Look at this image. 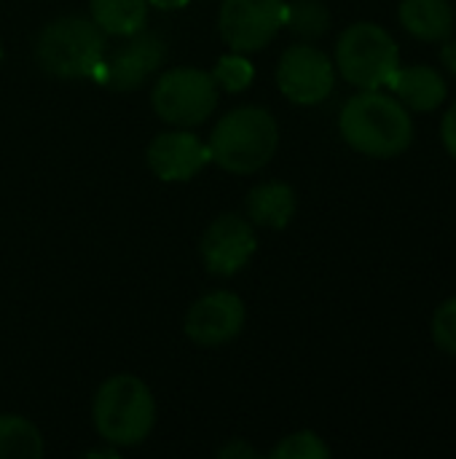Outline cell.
Returning a JSON list of instances; mask_svg holds the SVG:
<instances>
[{"label":"cell","instance_id":"cell-4","mask_svg":"<svg viewBox=\"0 0 456 459\" xmlns=\"http://www.w3.org/2000/svg\"><path fill=\"white\" fill-rule=\"evenodd\" d=\"M105 51V32L86 16H59L48 22L35 40L40 70L65 81L94 75Z\"/></svg>","mask_w":456,"mask_h":459},{"label":"cell","instance_id":"cell-18","mask_svg":"<svg viewBox=\"0 0 456 459\" xmlns=\"http://www.w3.org/2000/svg\"><path fill=\"white\" fill-rule=\"evenodd\" d=\"M285 27L304 40H317L331 27L328 5L323 0H296L285 11Z\"/></svg>","mask_w":456,"mask_h":459},{"label":"cell","instance_id":"cell-12","mask_svg":"<svg viewBox=\"0 0 456 459\" xmlns=\"http://www.w3.org/2000/svg\"><path fill=\"white\" fill-rule=\"evenodd\" d=\"M145 161L159 180L185 183L196 172H202L212 161V156L207 143H202L196 134L185 129H175V132H161L151 140L145 151Z\"/></svg>","mask_w":456,"mask_h":459},{"label":"cell","instance_id":"cell-13","mask_svg":"<svg viewBox=\"0 0 456 459\" xmlns=\"http://www.w3.org/2000/svg\"><path fill=\"white\" fill-rule=\"evenodd\" d=\"M387 89L409 110H417V113H433L449 97V83H446L443 73L430 65L398 67V73L392 75Z\"/></svg>","mask_w":456,"mask_h":459},{"label":"cell","instance_id":"cell-20","mask_svg":"<svg viewBox=\"0 0 456 459\" xmlns=\"http://www.w3.org/2000/svg\"><path fill=\"white\" fill-rule=\"evenodd\" d=\"M212 78L218 83V89H226V91H242L253 83V65L245 59V54H226L218 59L215 70H212Z\"/></svg>","mask_w":456,"mask_h":459},{"label":"cell","instance_id":"cell-5","mask_svg":"<svg viewBox=\"0 0 456 459\" xmlns=\"http://www.w3.org/2000/svg\"><path fill=\"white\" fill-rule=\"evenodd\" d=\"M333 65L357 89H387L400 67V51L382 24L355 22L339 35Z\"/></svg>","mask_w":456,"mask_h":459},{"label":"cell","instance_id":"cell-25","mask_svg":"<svg viewBox=\"0 0 456 459\" xmlns=\"http://www.w3.org/2000/svg\"><path fill=\"white\" fill-rule=\"evenodd\" d=\"M151 8H159V11H177L183 5H188V0H148Z\"/></svg>","mask_w":456,"mask_h":459},{"label":"cell","instance_id":"cell-3","mask_svg":"<svg viewBox=\"0 0 456 459\" xmlns=\"http://www.w3.org/2000/svg\"><path fill=\"white\" fill-rule=\"evenodd\" d=\"M99 438L116 449L140 446L156 425V401L148 385L132 374L105 379L91 403Z\"/></svg>","mask_w":456,"mask_h":459},{"label":"cell","instance_id":"cell-7","mask_svg":"<svg viewBox=\"0 0 456 459\" xmlns=\"http://www.w3.org/2000/svg\"><path fill=\"white\" fill-rule=\"evenodd\" d=\"M285 0H223L218 30L237 54H253L269 46L285 27Z\"/></svg>","mask_w":456,"mask_h":459},{"label":"cell","instance_id":"cell-22","mask_svg":"<svg viewBox=\"0 0 456 459\" xmlns=\"http://www.w3.org/2000/svg\"><path fill=\"white\" fill-rule=\"evenodd\" d=\"M441 140H443V148L449 151V156L456 159V102H452L449 110L443 113V121H441Z\"/></svg>","mask_w":456,"mask_h":459},{"label":"cell","instance_id":"cell-8","mask_svg":"<svg viewBox=\"0 0 456 459\" xmlns=\"http://www.w3.org/2000/svg\"><path fill=\"white\" fill-rule=\"evenodd\" d=\"M277 86L296 105H320L333 94L336 65L325 51L296 43L280 56Z\"/></svg>","mask_w":456,"mask_h":459},{"label":"cell","instance_id":"cell-23","mask_svg":"<svg viewBox=\"0 0 456 459\" xmlns=\"http://www.w3.org/2000/svg\"><path fill=\"white\" fill-rule=\"evenodd\" d=\"M218 457L234 459V457H258V455H255V449H250L247 444H242V441H231V444H226V446H220V449H218Z\"/></svg>","mask_w":456,"mask_h":459},{"label":"cell","instance_id":"cell-17","mask_svg":"<svg viewBox=\"0 0 456 459\" xmlns=\"http://www.w3.org/2000/svg\"><path fill=\"white\" fill-rule=\"evenodd\" d=\"M43 449L40 430L30 420L19 414L0 417V459H38Z\"/></svg>","mask_w":456,"mask_h":459},{"label":"cell","instance_id":"cell-9","mask_svg":"<svg viewBox=\"0 0 456 459\" xmlns=\"http://www.w3.org/2000/svg\"><path fill=\"white\" fill-rule=\"evenodd\" d=\"M167 59V46L156 32H145V27L134 35H126L110 54L105 51L102 65L97 67V78L116 89L132 91L140 89Z\"/></svg>","mask_w":456,"mask_h":459},{"label":"cell","instance_id":"cell-11","mask_svg":"<svg viewBox=\"0 0 456 459\" xmlns=\"http://www.w3.org/2000/svg\"><path fill=\"white\" fill-rule=\"evenodd\" d=\"M245 328V301L231 290H215L191 304L185 336L199 347H220Z\"/></svg>","mask_w":456,"mask_h":459},{"label":"cell","instance_id":"cell-26","mask_svg":"<svg viewBox=\"0 0 456 459\" xmlns=\"http://www.w3.org/2000/svg\"><path fill=\"white\" fill-rule=\"evenodd\" d=\"M3 59H5V51H3V43H0V65H3Z\"/></svg>","mask_w":456,"mask_h":459},{"label":"cell","instance_id":"cell-16","mask_svg":"<svg viewBox=\"0 0 456 459\" xmlns=\"http://www.w3.org/2000/svg\"><path fill=\"white\" fill-rule=\"evenodd\" d=\"M148 0H89L91 22L116 38L134 35L148 22Z\"/></svg>","mask_w":456,"mask_h":459},{"label":"cell","instance_id":"cell-10","mask_svg":"<svg viewBox=\"0 0 456 459\" xmlns=\"http://www.w3.org/2000/svg\"><path fill=\"white\" fill-rule=\"evenodd\" d=\"M258 250V237L250 221L237 212L218 215L202 234L199 253L210 274L234 277L239 274Z\"/></svg>","mask_w":456,"mask_h":459},{"label":"cell","instance_id":"cell-15","mask_svg":"<svg viewBox=\"0 0 456 459\" xmlns=\"http://www.w3.org/2000/svg\"><path fill=\"white\" fill-rule=\"evenodd\" d=\"M298 199L293 186L282 183V180H271V183H261L255 188H250L247 199H245V210L253 226L261 229H285L293 215H296Z\"/></svg>","mask_w":456,"mask_h":459},{"label":"cell","instance_id":"cell-24","mask_svg":"<svg viewBox=\"0 0 456 459\" xmlns=\"http://www.w3.org/2000/svg\"><path fill=\"white\" fill-rule=\"evenodd\" d=\"M441 62H443V67H446L449 73H454L456 75V40H452V38H446V40H443Z\"/></svg>","mask_w":456,"mask_h":459},{"label":"cell","instance_id":"cell-2","mask_svg":"<svg viewBox=\"0 0 456 459\" xmlns=\"http://www.w3.org/2000/svg\"><path fill=\"white\" fill-rule=\"evenodd\" d=\"M277 145V118L258 105H242L226 113L207 140L212 161L234 175H253L263 169L274 159Z\"/></svg>","mask_w":456,"mask_h":459},{"label":"cell","instance_id":"cell-14","mask_svg":"<svg viewBox=\"0 0 456 459\" xmlns=\"http://www.w3.org/2000/svg\"><path fill=\"white\" fill-rule=\"evenodd\" d=\"M398 22L417 40L443 43L454 32L456 13L449 0H400Z\"/></svg>","mask_w":456,"mask_h":459},{"label":"cell","instance_id":"cell-6","mask_svg":"<svg viewBox=\"0 0 456 459\" xmlns=\"http://www.w3.org/2000/svg\"><path fill=\"white\" fill-rule=\"evenodd\" d=\"M151 105L172 126L191 129L204 124L218 108V83L202 67H172L159 75Z\"/></svg>","mask_w":456,"mask_h":459},{"label":"cell","instance_id":"cell-21","mask_svg":"<svg viewBox=\"0 0 456 459\" xmlns=\"http://www.w3.org/2000/svg\"><path fill=\"white\" fill-rule=\"evenodd\" d=\"M433 342L441 352L456 358V296L446 299L433 315Z\"/></svg>","mask_w":456,"mask_h":459},{"label":"cell","instance_id":"cell-19","mask_svg":"<svg viewBox=\"0 0 456 459\" xmlns=\"http://www.w3.org/2000/svg\"><path fill=\"white\" fill-rule=\"evenodd\" d=\"M271 459H328L331 457V449L328 444L312 433V430H298V433H290L285 436L271 452Z\"/></svg>","mask_w":456,"mask_h":459},{"label":"cell","instance_id":"cell-1","mask_svg":"<svg viewBox=\"0 0 456 459\" xmlns=\"http://www.w3.org/2000/svg\"><path fill=\"white\" fill-rule=\"evenodd\" d=\"M344 143L371 159H395L414 143L411 110L382 89H360L339 113Z\"/></svg>","mask_w":456,"mask_h":459}]
</instances>
